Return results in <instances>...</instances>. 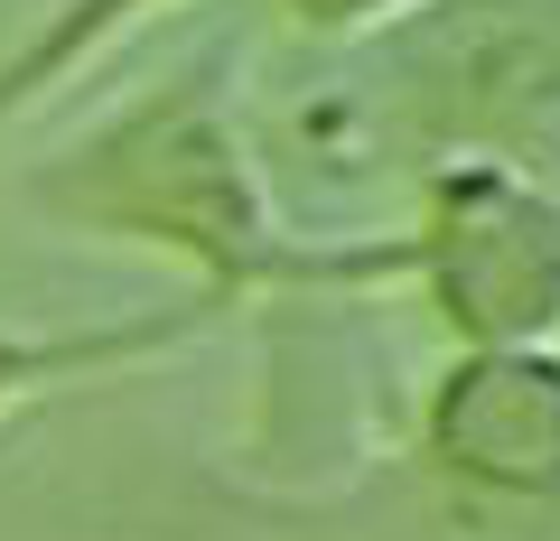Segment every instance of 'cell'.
Wrapping results in <instances>:
<instances>
[{"label": "cell", "instance_id": "obj_6", "mask_svg": "<svg viewBox=\"0 0 560 541\" xmlns=\"http://www.w3.org/2000/svg\"><path fill=\"white\" fill-rule=\"evenodd\" d=\"M168 10H178V0H57V10L0 57V131L28 121L57 84H75L94 57H113L121 38H140V28L168 20Z\"/></svg>", "mask_w": 560, "mask_h": 541}, {"label": "cell", "instance_id": "obj_3", "mask_svg": "<svg viewBox=\"0 0 560 541\" xmlns=\"http://www.w3.org/2000/svg\"><path fill=\"white\" fill-rule=\"evenodd\" d=\"M411 290L458 345H560V187L523 160H448L411 187Z\"/></svg>", "mask_w": 560, "mask_h": 541}, {"label": "cell", "instance_id": "obj_1", "mask_svg": "<svg viewBox=\"0 0 560 541\" xmlns=\"http://www.w3.org/2000/svg\"><path fill=\"white\" fill-rule=\"evenodd\" d=\"M271 197L300 234L383 187L411 197L448 160H523L560 141V0H420L374 38L290 47L243 84Z\"/></svg>", "mask_w": 560, "mask_h": 541}, {"label": "cell", "instance_id": "obj_7", "mask_svg": "<svg viewBox=\"0 0 560 541\" xmlns=\"http://www.w3.org/2000/svg\"><path fill=\"white\" fill-rule=\"evenodd\" d=\"M261 10H271L300 47H346V38H374L401 10H420V0H261Z\"/></svg>", "mask_w": 560, "mask_h": 541}, {"label": "cell", "instance_id": "obj_4", "mask_svg": "<svg viewBox=\"0 0 560 541\" xmlns=\"http://www.w3.org/2000/svg\"><path fill=\"white\" fill-rule=\"evenodd\" d=\"M420 448L467 495L560 504V345H458L420 401Z\"/></svg>", "mask_w": 560, "mask_h": 541}, {"label": "cell", "instance_id": "obj_2", "mask_svg": "<svg viewBox=\"0 0 560 541\" xmlns=\"http://www.w3.org/2000/svg\"><path fill=\"white\" fill-rule=\"evenodd\" d=\"M243 47L206 38L168 75L131 84L75 121L57 150L20 168V197L57 234L84 243H131L187 271L215 308L280 299V290H401L411 281V243L401 224L374 234H300L290 205L271 197V168L253 141V103H243Z\"/></svg>", "mask_w": 560, "mask_h": 541}, {"label": "cell", "instance_id": "obj_5", "mask_svg": "<svg viewBox=\"0 0 560 541\" xmlns=\"http://www.w3.org/2000/svg\"><path fill=\"white\" fill-rule=\"evenodd\" d=\"M224 308L206 290H178L160 308H131L113 327H0V421L20 411V401L57 392V383H84V374H131V364L168 355V345L206 337Z\"/></svg>", "mask_w": 560, "mask_h": 541}]
</instances>
